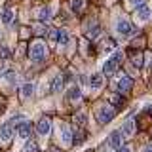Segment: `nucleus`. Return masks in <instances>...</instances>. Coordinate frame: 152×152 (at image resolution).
<instances>
[{
	"label": "nucleus",
	"mask_w": 152,
	"mask_h": 152,
	"mask_svg": "<svg viewBox=\"0 0 152 152\" xmlns=\"http://www.w3.org/2000/svg\"><path fill=\"white\" fill-rule=\"evenodd\" d=\"M116 116V110H114V107L112 104H101V107L97 108V112H95V118H97V122L99 124H108V122H112V118Z\"/></svg>",
	"instance_id": "obj_1"
},
{
	"label": "nucleus",
	"mask_w": 152,
	"mask_h": 152,
	"mask_svg": "<svg viewBox=\"0 0 152 152\" xmlns=\"http://www.w3.org/2000/svg\"><path fill=\"white\" fill-rule=\"evenodd\" d=\"M120 61H122V53H120V51H116L112 57H108L107 63H104V66H103V76H112L114 72H116V69L120 66Z\"/></svg>",
	"instance_id": "obj_2"
},
{
	"label": "nucleus",
	"mask_w": 152,
	"mask_h": 152,
	"mask_svg": "<svg viewBox=\"0 0 152 152\" xmlns=\"http://www.w3.org/2000/svg\"><path fill=\"white\" fill-rule=\"evenodd\" d=\"M28 55H31L32 61H42L46 57V44H44V42H40V40L32 42L31 48H28Z\"/></svg>",
	"instance_id": "obj_3"
},
{
	"label": "nucleus",
	"mask_w": 152,
	"mask_h": 152,
	"mask_svg": "<svg viewBox=\"0 0 152 152\" xmlns=\"http://www.w3.org/2000/svg\"><path fill=\"white\" fill-rule=\"evenodd\" d=\"M116 32L122 38H129V36L135 34L137 31H135V27H133L129 21H126V19H118V21H116Z\"/></svg>",
	"instance_id": "obj_4"
},
{
	"label": "nucleus",
	"mask_w": 152,
	"mask_h": 152,
	"mask_svg": "<svg viewBox=\"0 0 152 152\" xmlns=\"http://www.w3.org/2000/svg\"><path fill=\"white\" fill-rule=\"evenodd\" d=\"M57 135H59L63 146H70V145H72V139H70V137H72V133H70V129H69V126H66V124H63V122L59 124V127H57Z\"/></svg>",
	"instance_id": "obj_5"
},
{
	"label": "nucleus",
	"mask_w": 152,
	"mask_h": 152,
	"mask_svg": "<svg viewBox=\"0 0 152 152\" xmlns=\"http://www.w3.org/2000/svg\"><path fill=\"white\" fill-rule=\"evenodd\" d=\"M13 133H15V127L12 126V122H4L2 126H0V141L10 142L12 137H13Z\"/></svg>",
	"instance_id": "obj_6"
},
{
	"label": "nucleus",
	"mask_w": 152,
	"mask_h": 152,
	"mask_svg": "<svg viewBox=\"0 0 152 152\" xmlns=\"http://www.w3.org/2000/svg\"><path fill=\"white\" fill-rule=\"evenodd\" d=\"M120 133L124 135V139H129V137H133V133H135V120H133V118H127V120L122 124Z\"/></svg>",
	"instance_id": "obj_7"
},
{
	"label": "nucleus",
	"mask_w": 152,
	"mask_h": 152,
	"mask_svg": "<svg viewBox=\"0 0 152 152\" xmlns=\"http://www.w3.org/2000/svg\"><path fill=\"white\" fill-rule=\"evenodd\" d=\"M36 131H38V135L46 137L48 133L51 131V120L50 118H40V120L36 122Z\"/></svg>",
	"instance_id": "obj_8"
},
{
	"label": "nucleus",
	"mask_w": 152,
	"mask_h": 152,
	"mask_svg": "<svg viewBox=\"0 0 152 152\" xmlns=\"http://www.w3.org/2000/svg\"><path fill=\"white\" fill-rule=\"evenodd\" d=\"M131 86H133V82H131V78L127 74H122L120 78H118V82H116V88H118V91H120V93L129 91Z\"/></svg>",
	"instance_id": "obj_9"
},
{
	"label": "nucleus",
	"mask_w": 152,
	"mask_h": 152,
	"mask_svg": "<svg viewBox=\"0 0 152 152\" xmlns=\"http://www.w3.org/2000/svg\"><path fill=\"white\" fill-rule=\"evenodd\" d=\"M15 131H17V135L21 137V139H28L31 137V131H32V126H31V122H27V120H23L19 126L15 127Z\"/></svg>",
	"instance_id": "obj_10"
},
{
	"label": "nucleus",
	"mask_w": 152,
	"mask_h": 152,
	"mask_svg": "<svg viewBox=\"0 0 152 152\" xmlns=\"http://www.w3.org/2000/svg\"><path fill=\"white\" fill-rule=\"evenodd\" d=\"M103 84H104V76L103 74H99V72L91 74V78H89V88H91L93 91H99V89L103 88Z\"/></svg>",
	"instance_id": "obj_11"
},
{
	"label": "nucleus",
	"mask_w": 152,
	"mask_h": 152,
	"mask_svg": "<svg viewBox=\"0 0 152 152\" xmlns=\"http://www.w3.org/2000/svg\"><path fill=\"white\" fill-rule=\"evenodd\" d=\"M148 17H150V8H148V6H139V8H135V19H137L139 23L148 21Z\"/></svg>",
	"instance_id": "obj_12"
},
{
	"label": "nucleus",
	"mask_w": 152,
	"mask_h": 152,
	"mask_svg": "<svg viewBox=\"0 0 152 152\" xmlns=\"http://www.w3.org/2000/svg\"><path fill=\"white\" fill-rule=\"evenodd\" d=\"M122 142H124V135L120 133V129H118V131H112L110 135H108V145H110L112 148H120Z\"/></svg>",
	"instance_id": "obj_13"
},
{
	"label": "nucleus",
	"mask_w": 152,
	"mask_h": 152,
	"mask_svg": "<svg viewBox=\"0 0 152 152\" xmlns=\"http://www.w3.org/2000/svg\"><path fill=\"white\" fill-rule=\"evenodd\" d=\"M36 17H38V21H42V23L50 21V17H51V8H50V6L38 8V10H36Z\"/></svg>",
	"instance_id": "obj_14"
},
{
	"label": "nucleus",
	"mask_w": 152,
	"mask_h": 152,
	"mask_svg": "<svg viewBox=\"0 0 152 152\" xmlns=\"http://www.w3.org/2000/svg\"><path fill=\"white\" fill-rule=\"evenodd\" d=\"M32 93H34V84H31V82H25L21 88H19V95H21L23 99L32 97Z\"/></svg>",
	"instance_id": "obj_15"
},
{
	"label": "nucleus",
	"mask_w": 152,
	"mask_h": 152,
	"mask_svg": "<svg viewBox=\"0 0 152 152\" xmlns=\"http://www.w3.org/2000/svg\"><path fill=\"white\" fill-rule=\"evenodd\" d=\"M63 86H65V78L63 74H57L53 78V82H51V93H59L63 91Z\"/></svg>",
	"instance_id": "obj_16"
},
{
	"label": "nucleus",
	"mask_w": 152,
	"mask_h": 152,
	"mask_svg": "<svg viewBox=\"0 0 152 152\" xmlns=\"http://www.w3.org/2000/svg\"><path fill=\"white\" fill-rule=\"evenodd\" d=\"M80 97H82V91H80L78 86H72V88H69V91H66V99L69 101H80Z\"/></svg>",
	"instance_id": "obj_17"
},
{
	"label": "nucleus",
	"mask_w": 152,
	"mask_h": 152,
	"mask_svg": "<svg viewBox=\"0 0 152 152\" xmlns=\"http://www.w3.org/2000/svg\"><path fill=\"white\" fill-rule=\"evenodd\" d=\"M99 34H101V27H99L95 21H93V23H89V25H88V36L93 40V38H97Z\"/></svg>",
	"instance_id": "obj_18"
},
{
	"label": "nucleus",
	"mask_w": 152,
	"mask_h": 152,
	"mask_svg": "<svg viewBox=\"0 0 152 152\" xmlns=\"http://www.w3.org/2000/svg\"><path fill=\"white\" fill-rule=\"evenodd\" d=\"M69 42H70V36H69V32L61 28V31H59V36H57V44L65 48V46H69Z\"/></svg>",
	"instance_id": "obj_19"
},
{
	"label": "nucleus",
	"mask_w": 152,
	"mask_h": 152,
	"mask_svg": "<svg viewBox=\"0 0 152 152\" xmlns=\"http://www.w3.org/2000/svg\"><path fill=\"white\" fill-rule=\"evenodd\" d=\"M12 21H13V12H12L10 8H4V10H2V23L10 25Z\"/></svg>",
	"instance_id": "obj_20"
},
{
	"label": "nucleus",
	"mask_w": 152,
	"mask_h": 152,
	"mask_svg": "<svg viewBox=\"0 0 152 152\" xmlns=\"http://www.w3.org/2000/svg\"><path fill=\"white\" fill-rule=\"evenodd\" d=\"M10 55H12V53H10L8 48L6 46H0V61H4V63H6V61L10 59Z\"/></svg>",
	"instance_id": "obj_21"
},
{
	"label": "nucleus",
	"mask_w": 152,
	"mask_h": 152,
	"mask_svg": "<svg viewBox=\"0 0 152 152\" xmlns=\"http://www.w3.org/2000/svg\"><path fill=\"white\" fill-rule=\"evenodd\" d=\"M84 6V0H70V10L72 12H80Z\"/></svg>",
	"instance_id": "obj_22"
},
{
	"label": "nucleus",
	"mask_w": 152,
	"mask_h": 152,
	"mask_svg": "<svg viewBox=\"0 0 152 152\" xmlns=\"http://www.w3.org/2000/svg\"><path fill=\"white\" fill-rule=\"evenodd\" d=\"M86 120H88V116H86V114H82V112H80V114H76V116H74V122H76V126H80V127H82V126H86Z\"/></svg>",
	"instance_id": "obj_23"
},
{
	"label": "nucleus",
	"mask_w": 152,
	"mask_h": 152,
	"mask_svg": "<svg viewBox=\"0 0 152 152\" xmlns=\"http://www.w3.org/2000/svg\"><path fill=\"white\" fill-rule=\"evenodd\" d=\"M23 120H25V116H23V114H15V116H13L10 122H12V126H13V127H17V126H19V124H21Z\"/></svg>",
	"instance_id": "obj_24"
},
{
	"label": "nucleus",
	"mask_w": 152,
	"mask_h": 152,
	"mask_svg": "<svg viewBox=\"0 0 152 152\" xmlns=\"http://www.w3.org/2000/svg\"><path fill=\"white\" fill-rule=\"evenodd\" d=\"M4 78H6L10 84H15V82H17V74H15V72H6V76H4Z\"/></svg>",
	"instance_id": "obj_25"
},
{
	"label": "nucleus",
	"mask_w": 152,
	"mask_h": 152,
	"mask_svg": "<svg viewBox=\"0 0 152 152\" xmlns=\"http://www.w3.org/2000/svg\"><path fill=\"white\" fill-rule=\"evenodd\" d=\"M133 65H135V66H139V69L142 66V55H141V53L133 55Z\"/></svg>",
	"instance_id": "obj_26"
},
{
	"label": "nucleus",
	"mask_w": 152,
	"mask_h": 152,
	"mask_svg": "<svg viewBox=\"0 0 152 152\" xmlns=\"http://www.w3.org/2000/svg\"><path fill=\"white\" fill-rule=\"evenodd\" d=\"M36 142H27L25 145V148H23V152H36Z\"/></svg>",
	"instance_id": "obj_27"
},
{
	"label": "nucleus",
	"mask_w": 152,
	"mask_h": 152,
	"mask_svg": "<svg viewBox=\"0 0 152 152\" xmlns=\"http://www.w3.org/2000/svg\"><path fill=\"white\" fill-rule=\"evenodd\" d=\"M103 50H104V51H112V50H114V42H112V40H107V42L103 44Z\"/></svg>",
	"instance_id": "obj_28"
},
{
	"label": "nucleus",
	"mask_w": 152,
	"mask_h": 152,
	"mask_svg": "<svg viewBox=\"0 0 152 152\" xmlns=\"http://www.w3.org/2000/svg\"><path fill=\"white\" fill-rule=\"evenodd\" d=\"M57 36H59V31H57V28H51V31H50V40L57 42Z\"/></svg>",
	"instance_id": "obj_29"
},
{
	"label": "nucleus",
	"mask_w": 152,
	"mask_h": 152,
	"mask_svg": "<svg viewBox=\"0 0 152 152\" xmlns=\"http://www.w3.org/2000/svg\"><path fill=\"white\" fill-rule=\"evenodd\" d=\"M129 6H131V8H139V6H145V0H129Z\"/></svg>",
	"instance_id": "obj_30"
},
{
	"label": "nucleus",
	"mask_w": 152,
	"mask_h": 152,
	"mask_svg": "<svg viewBox=\"0 0 152 152\" xmlns=\"http://www.w3.org/2000/svg\"><path fill=\"white\" fill-rule=\"evenodd\" d=\"M46 32V27H42V25H38V27H34V34L36 36H42Z\"/></svg>",
	"instance_id": "obj_31"
},
{
	"label": "nucleus",
	"mask_w": 152,
	"mask_h": 152,
	"mask_svg": "<svg viewBox=\"0 0 152 152\" xmlns=\"http://www.w3.org/2000/svg\"><path fill=\"white\" fill-rule=\"evenodd\" d=\"M110 103L112 104H122V97H120V95H112V97H110Z\"/></svg>",
	"instance_id": "obj_32"
},
{
	"label": "nucleus",
	"mask_w": 152,
	"mask_h": 152,
	"mask_svg": "<svg viewBox=\"0 0 152 152\" xmlns=\"http://www.w3.org/2000/svg\"><path fill=\"white\" fill-rule=\"evenodd\" d=\"M118 152H131V148H129V146H120Z\"/></svg>",
	"instance_id": "obj_33"
},
{
	"label": "nucleus",
	"mask_w": 152,
	"mask_h": 152,
	"mask_svg": "<svg viewBox=\"0 0 152 152\" xmlns=\"http://www.w3.org/2000/svg\"><path fill=\"white\" fill-rule=\"evenodd\" d=\"M142 152H152V145H146L145 148H142Z\"/></svg>",
	"instance_id": "obj_34"
},
{
	"label": "nucleus",
	"mask_w": 152,
	"mask_h": 152,
	"mask_svg": "<svg viewBox=\"0 0 152 152\" xmlns=\"http://www.w3.org/2000/svg\"><path fill=\"white\" fill-rule=\"evenodd\" d=\"M50 152H59V150H57V148H51V150H50Z\"/></svg>",
	"instance_id": "obj_35"
},
{
	"label": "nucleus",
	"mask_w": 152,
	"mask_h": 152,
	"mask_svg": "<svg viewBox=\"0 0 152 152\" xmlns=\"http://www.w3.org/2000/svg\"><path fill=\"white\" fill-rule=\"evenodd\" d=\"M150 69H152V61H150Z\"/></svg>",
	"instance_id": "obj_36"
}]
</instances>
